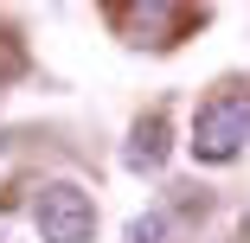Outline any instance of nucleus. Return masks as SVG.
Listing matches in <instances>:
<instances>
[{"instance_id": "obj_4", "label": "nucleus", "mask_w": 250, "mask_h": 243, "mask_svg": "<svg viewBox=\"0 0 250 243\" xmlns=\"http://www.w3.org/2000/svg\"><path fill=\"white\" fill-rule=\"evenodd\" d=\"M161 237H167V218H161V211H154V218H135V224H128V243H161Z\"/></svg>"}, {"instance_id": "obj_1", "label": "nucleus", "mask_w": 250, "mask_h": 243, "mask_svg": "<svg viewBox=\"0 0 250 243\" xmlns=\"http://www.w3.org/2000/svg\"><path fill=\"white\" fill-rule=\"evenodd\" d=\"M32 224L45 243H90L96 237V205L77 179H45L32 192Z\"/></svg>"}, {"instance_id": "obj_5", "label": "nucleus", "mask_w": 250, "mask_h": 243, "mask_svg": "<svg viewBox=\"0 0 250 243\" xmlns=\"http://www.w3.org/2000/svg\"><path fill=\"white\" fill-rule=\"evenodd\" d=\"M0 148H7V141H0Z\"/></svg>"}, {"instance_id": "obj_3", "label": "nucleus", "mask_w": 250, "mask_h": 243, "mask_svg": "<svg viewBox=\"0 0 250 243\" xmlns=\"http://www.w3.org/2000/svg\"><path fill=\"white\" fill-rule=\"evenodd\" d=\"M122 160H128L135 173H161V167H167V115H161V109L135 122V134H128Z\"/></svg>"}, {"instance_id": "obj_2", "label": "nucleus", "mask_w": 250, "mask_h": 243, "mask_svg": "<svg viewBox=\"0 0 250 243\" xmlns=\"http://www.w3.org/2000/svg\"><path fill=\"white\" fill-rule=\"evenodd\" d=\"M244 141H250V96H212L192 115V160L225 167L244 154Z\"/></svg>"}]
</instances>
